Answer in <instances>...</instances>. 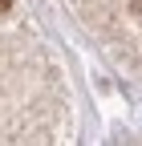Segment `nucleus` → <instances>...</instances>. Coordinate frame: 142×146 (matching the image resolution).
Instances as JSON below:
<instances>
[{
	"label": "nucleus",
	"instance_id": "1",
	"mask_svg": "<svg viewBox=\"0 0 142 146\" xmlns=\"http://www.w3.org/2000/svg\"><path fill=\"white\" fill-rule=\"evenodd\" d=\"M130 8H134V12H142V0H130Z\"/></svg>",
	"mask_w": 142,
	"mask_h": 146
},
{
	"label": "nucleus",
	"instance_id": "2",
	"mask_svg": "<svg viewBox=\"0 0 142 146\" xmlns=\"http://www.w3.org/2000/svg\"><path fill=\"white\" fill-rule=\"evenodd\" d=\"M4 8H12V0H0V12H4Z\"/></svg>",
	"mask_w": 142,
	"mask_h": 146
}]
</instances>
